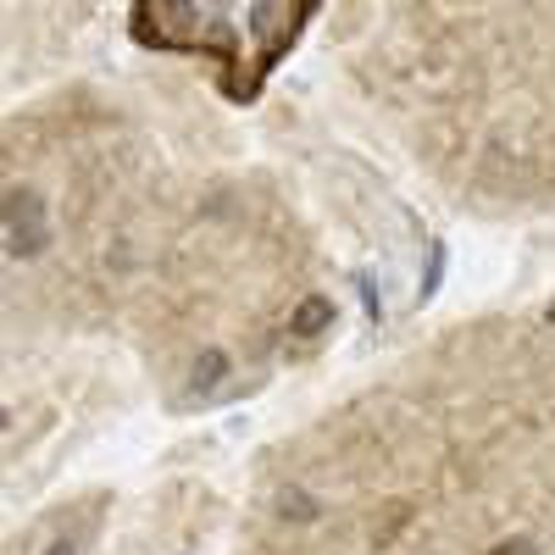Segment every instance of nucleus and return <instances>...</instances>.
I'll return each instance as SVG.
<instances>
[{
    "instance_id": "f257e3e1",
    "label": "nucleus",
    "mask_w": 555,
    "mask_h": 555,
    "mask_svg": "<svg viewBox=\"0 0 555 555\" xmlns=\"http://www.w3.org/2000/svg\"><path fill=\"white\" fill-rule=\"evenodd\" d=\"M0 245H7L12 261H34L51 245V222H44V201L34 190H7V206H0Z\"/></svg>"
},
{
    "instance_id": "f03ea898",
    "label": "nucleus",
    "mask_w": 555,
    "mask_h": 555,
    "mask_svg": "<svg viewBox=\"0 0 555 555\" xmlns=\"http://www.w3.org/2000/svg\"><path fill=\"white\" fill-rule=\"evenodd\" d=\"M222 384H228V356H222V350H201L195 366H190V378H183V395H190V400H206V395L222 389Z\"/></svg>"
},
{
    "instance_id": "7ed1b4c3",
    "label": "nucleus",
    "mask_w": 555,
    "mask_h": 555,
    "mask_svg": "<svg viewBox=\"0 0 555 555\" xmlns=\"http://www.w3.org/2000/svg\"><path fill=\"white\" fill-rule=\"evenodd\" d=\"M328 322H334V306H328V300H306L300 317H295V339H317Z\"/></svg>"
},
{
    "instance_id": "20e7f679",
    "label": "nucleus",
    "mask_w": 555,
    "mask_h": 555,
    "mask_svg": "<svg viewBox=\"0 0 555 555\" xmlns=\"http://www.w3.org/2000/svg\"><path fill=\"white\" fill-rule=\"evenodd\" d=\"M489 555H539V550H533V539H505V544H494Z\"/></svg>"
},
{
    "instance_id": "39448f33",
    "label": "nucleus",
    "mask_w": 555,
    "mask_h": 555,
    "mask_svg": "<svg viewBox=\"0 0 555 555\" xmlns=\"http://www.w3.org/2000/svg\"><path fill=\"white\" fill-rule=\"evenodd\" d=\"M284 512H289V517H317V505L300 500V494H284Z\"/></svg>"
},
{
    "instance_id": "423d86ee",
    "label": "nucleus",
    "mask_w": 555,
    "mask_h": 555,
    "mask_svg": "<svg viewBox=\"0 0 555 555\" xmlns=\"http://www.w3.org/2000/svg\"><path fill=\"white\" fill-rule=\"evenodd\" d=\"M44 555H78V539H56V544L44 550Z\"/></svg>"
}]
</instances>
